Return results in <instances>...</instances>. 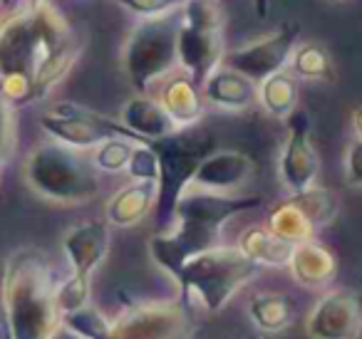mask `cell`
Listing matches in <instances>:
<instances>
[{
  "label": "cell",
  "instance_id": "16",
  "mask_svg": "<svg viewBox=\"0 0 362 339\" xmlns=\"http://www.w3.org/2000/svg\"><path fill=\"white\" fill-rule=\"evenodd\" d=\"M286 270H291L293 280L303 287H325L335 280L337 260L325 245L313 238L293 245Z\"/></svg>",
  "mask_w": 362,
  "mask_h": 339
},
{
  "label": "cell",
  "instance_id": "35",
  "mask_svg": "<svg viewBox=\"0 0 362 339\" xmlns=\"http://www.w3.org/2000/svg\"><path fill=\"white\" fill-rule=\"evenodd\" d=\"M352 131H355V139H362V107L352 112Z\"/></svg>",
  "mask_w": 362,
  "mask_h": 339
},
{
  "label": "cell",
  "instance_id": "12",
  "mask_svg": "<svg viewBox=\"0 0 362 339\" xmlns=\"http://www.w3.org/2000/svg\"><path fill=\"white\" fill-rule=\"evenodd\" d=\"M310 339H362V297L355 290H330L305 317Z\"/></svg>",
  "mask_w": 362,
  "mask_h": 339
},
{
  "label": "cell",
  "instance_id": "32",
  "mask_svg": "<svg viewBox=\"0 0 362 339\" xmlns=\"http://www.w3.org/2000/svg\"><path fill=\"white\" fill-rule=\"evenodd\" d=\"M345 184L362 189V139H352L345 149Z\"/></svg>",
  "mask_w": 362,
  "mask_h": 339
},
{
  "label": "cell",
  "instance_id": "23",
  "mask_svg": "<svg viewBox=\"0 0 362 339\" xmlns=\"http://www.w3.org/2000/svg\"><path fill=\"white\" fill-rule=\"evenodd\" d=\"M258 105L276 119H288L298 109V80L288 70L276 72L258 85Z\"/></svg>",
  "mask_w": 362,
  "mask_h": 339
},
{
  "label": "cell",
  "instance_id": "42",
  "mask_svg": "<svg viewBox=\"0 0 362 339\" xmlns=\"http://www.w3.org/2000/svg\"><path fill=\"white\" fill-rule=\"evenodd\" d=\"M0 166H3V164H0Z\"/></svg>",
  "mask_w": 362,
  "mask_h": 339
},
{
  "label": "cell",
  "instance_id": "17",
  "mask_svg": "<svg viewBox=\"0 0 362 339\" xmlns=\"http://www.w3.org/2000/svg\"><path fill=\"white\" fill-rule=\"evenodd\" d=\"M202 87L187 75H174L164 82L159 92V105L164 107V112L171 117V121L176 124V129H184V126H194L202 121L204 117V97Z\"/></svg>",
  "mask_w": 362,
  "mask_h": 339
},
{
  "label": "cell",
  "instance_id": "18",
  "mask_svg": "<svg viewBox=\"0 0 362 339\" xmlns=\"http://www.w3.org/2000/svg\"><path fill=\"white\" fill-rule=\"evenodd\" d=\"M156 208V184L151 181H132L107 201V225L132 228L141 223Z\"/></svg>",
  "mask_w": 362,
  "mask_h": 339
},
{
  "label": "cell",
  "instance_id": "11",
  "mask_svg": "<svg viewBox=\"0 0 362 339\" xmlns=\"http://www.w3.org/2000/svg\"><path fill=\"white\" fill-rule=\"evenodd\" d=\"M288 134L283 141L281 159H278V179L283 189L291 196L317 186V171H320V156L313 146V129L308 112L296 109L286 119Z\"/></svg>",
  "mask_w": 362,
  "mask_h": 339
},
{
  "label": "cell",
  "instance_id": "38",
  "mask_svg": "<svg viewBox=\"0 0 362 339\" xmlns=\"http://www.w3.org/2000/svg\"><path fill=\"white\" fill-rule=\"evenodd\" d=\"M3 3H6V8H8V11H18V8H21V3H23V0H3Z\"/></svg>",
  "mask_w": 362,
  "mask_h": 339
},
{
  "label": "cell",
  "instance_id": "31",
  "mask_svg": "<svg viewBox=\"0 0 362 339\" xmlns=\"http://www.w3.org/2000/svg\"><path fill=\"white\" fill-rule=\"evenodd\" d=\"M122 8L136 13L144 20H154V18H164L171 13H179L187 0H115Z\"/></svg>",
  "mask_w": 362,
  "mask_h": 339
},
{
  "label": "cell",
  "instance_id": "10",
  "mask_svg": "<svg viewBox=\"0 0 362 339\" xmlns=\"http://www.w3.org/2000/svg\"><path fill=\"white\" fill-rule=\"evenodd\" d=\"M298 32H300L298 23H283L278 30H273L263 40L248 42L238 50L226 52L221 57V65L241 72L243 77L261 85L276 72L288 70V62H291V55L298 45Z\"/></svg>",
  "mask_w": 362,
  "mask_h": 339
},
{
  "label": "cell",
  "instance_id": "13",
  "mask_svg": "<svg viewBox=\"0 0 362 339\" xmlns=\"http://www.w3.org/2000/svg\"><path fill=\"white\" fill-rule=\"evenodd\" d=\"M110 225L107 220H87V223H77L62 238V253L70 265L72 275L80 278H90L102 268L110 253Z\"/></svg>",
  "mask_w": 362,
  "mask_h": 339
},
{
  "label": "cell",
  "instance_id": "19",
  "mask_svg": "<svg viewBox=\"0 0 362 339\" xmlns=\"http://www.w3.org/2000/svg\"><path fill=\"white\" fill-rule=\"evenodd\" d=\"M122 124L136 134L141 141H156L161 136L176 131V124L171 121V117L164 112V107L159 105V100H151L146 95H136L122 107Z\"/></svg>",
  "mask_w": 362,
  "mask_h": 339
},
{
  "label": "cell",
  "instance_id": "41",
  "mask_svg": "<svg viewBox=\"0 0 362 339\" xmlns=\"http://www.w3.org/2000/svg\"><path fill=\"white\" fill-rule=\"evenodd\" d=\"M360 285H362V278H360Z\"/></svg>",
  "mask_w": 362,
  "mask_h": 339
},
{
  "label": "cell",
  "instance_id": "34",
  "mask_svg": "<svg viewBox=\"0 0 362 339\" xmlns=\"http://www.w3.org/2000/svg\"><path fill=\"white\" fill-rule=\"evenodd\" d=\"M0 339H16L13 337L11 314H8V307H6V297H3V287H0Z\"/></svg>",
  "mask_w": 362,
  "mask_h": 339
},
{
  "label": "cell",
  "instance_id": "9",
  "mask_svg": "<svg viewBox=\"0 0 362 339\" xmlns=\"http://www.w3.org/2000/svg\"><path fill=\"white\" fill-rule=\"evenodd\" d=\"M40 126L47 131L52 141L62 146H70L77 151H92L107 139H132L136 144H146L136 134H132L122 121L110 119V117L100 114L95 109H87L75 102H60V105L50 107L45 114L40 117Z\"/></svg>",
  "mask_w": 362,
  "mask_h": 339
},
{
  "label": "cell",
  "instance_id": "1",
  "mask_svg": "<svg viewBox=\"0 0 362 339\" xmlns=\"http://www.w3.org/2000/svg\"><path fill=\"white\" fill-rule=\"evenodd\" d=\"M263 206L261 196L214 194L189 186L174 208V220L166 230L149 238V255L159 270L179 280L181 270L194 255L221 245V228L238 213Z\"/></svg>",
  "mask_w": 362,
  "mask_h": 339
},
{
  "label": "cell",
  "instance_id": "8",
  "mask_svg": "<svg viewBox=\"0 0 362 339\" xmlns=\"http://www.w3.org/2000/svg\"><path fill=\"white\" fill-rule=\"evenodd\" d=\"M194 334L197 324L181 299H141L127 304L100 339H194Z\"/></svg>",
  "mask_w": 362,
  "mask_h": 339
},
{
  "label": "cell",
  "instance_id": "29",
  "mask_svg": "<svg viewBox=\"0 0 362 339\" xmlns=\"http://www.w3.org/2000/svg\"><path fill=\"white\" fill-rule=\"evenodd\" d=\"M60 324L72 329L80 339H100L102 334L107 332V327H110V319H107L95 304H87L80 312H72V314H67V317H62Z\"/></svg>",
  "mask_w": 362,
  "mask_h": 339
},
{
  "label": "cell",
  "instance_id": "7",
  "mask_svg": "<svg viewBox=\"0 0 362 339\" xmlns=\"http://www.w3.org/2000/svg\"><path fill=\"white\" fill-rule=\"evenodd\" d=\"M179 13L154 20H141L129 32L122 50L127 80L139 95H144L156 80L166 77L179 65Z\"/></svg>",
  "mask_w": 362,
  "mask_h": 339
},
{
  "label": "cell",
  "instance_id": "21",
  "mask_svg": "<svg viewBox=\"0 0 362 339\" xmlns=\"http://www.w3.org/2000/svg\"><path fill=\"white\" fill-rule=\"evenodd\" d=\"M248 317L261 332L278 334L286 332L296 319V304L283 292H261L253 295L248 302Z\"/></svg>",
  "mask_w": 362,
  "mask_h": 339
},
{
  "label": "cell",
  "instance_id": "39",
  "mask_svg": "<svg viewBox=\"0 0 362 339\" xmlns=\"http://www.w3.org/2000/svg\"><path fill=\"white\" fill-rule=\"evenodd\" d=\"M330 3H342V0H330Z\"/></svg>",
  "mask_w": 362,
  "mask_h": 339
},
{
  "label": "cell",
  "instance_id": "3",
  "mask_svg": "<svg viewBox=\"0 0 362 339\" xmlns=\"http://www.w3.org/2000/svg\"><path fill=\"white\" fill-rule=\"evenodd\" d=\"M258 265L251 263L236 245H216L211 250L194 255L181 270L176 287L181 292V302L194 304L204 312L223 309L248 280L258 273Z\"/></svg>",
  "mask_w": 362,
  "mask_h": 339
},
{
  "label": "cell",
  "instance_id": "24",
  "mask_svg": "<svg viewBox=\"0 0 362 339\" xmlns=\"http://www.w3.org/2000/svg\"><path fill=\"white\" fill-rule=\"evenodd\" d=\"M288 72L296 80H308V82H335V65L332 57L327 52V47H322L320 42H303L296 45L288 62Z\"/></svg>",
  "mask_w": 362,
  "mask_h": 339
},
{
  "label": "cell",
  "instance_id": "25",
  "mask_svg": "<svg viewBox=\"0 0 362 339\" xmlns=\"http://www.w3.org/2000/svg\"><path fill=\"white\" fill-rule=\"evenodd\" d=\"M80 55V45H67L62 50H55L35 67L33 72V92H35V102L45 100L57 85L67 77V72L72 70V65L77 62Z\"/></svg>",
  "mask_w": 362,
  "mask_h": 339
},
{
  "label": "cell",
  "instance_id": "20",
  "mask_svg": "<svg viewBox=\"0 0 362 339\" xmlns=\"http://www.w3.org/2000/svg\"><path fill=\"white\" fill-rule=\"evenodd\" d=\"M236 248L258 268H288L293 253V243L278 238L266 225H248L238 235Z\"/></svg>",
  "mask_w": 362,
  "mask_h": 339
},
{
  "label": "cell",
  "instance_id": "28",
  "mask_svg": "<svg viewBox=\"0 0 362 339\" xmlns=\"http://www.w3.org/2000/svg\"><path fill=\"white\" fill-rule=\"evenodd\" d=\"M55 302H57V314H60V319L72 312L85 309L87 304H92V280L70 273L62 282H57Z\"/></svg>",
  "mask_w": 362,
  "mask_h": 339
},
{
  "label": "cell",
  "instance_id": "27",
  "mask_svg": "<svg viewBox=\"0 0 362 339\" xmlns=\"http://www.w3.org/2000/svg\"><path fill=\"white\" fill-rule=\"evenodd\" d=\"M134 146L136 141L115 136V139L102 141L97 149H92L90 159L100 174H122V171H127V164H129Z\"/></svg>",
  "mask_w": 362,
  "mask_h": 339
},
{
  "label": "cell",
  "instance_id": "33",
  "mask_svg": "<svg viewBox=\"0 0 362 339\" xmlns=\"http://www.w3.org/2000/svg\"><path fill=\"white\" fill-rule=\"evenodd\" d=\"M13 151V107L0 97V164H6Z\"/></svg>",
  "mask_w": 362,
  "mask_h": 339
},
{
  "label": "cell",
  "instance_id": "2",
  "mask_svg": "<svg viewBox=\"0 0 362 339\" xmlns=\"http://www.w3.org/2000/svg\"><path fill=\"white\" fill-rule=\"evenodd\" d=\"M0 287L16 339H52L60 327L57 282L47 258L35 248H21L0 268Z\"/></svg>",
  "mask_w": 362,
  "mask_h": 339
},
{
  "label": "cell",
  "instance_id": "30",
  "mask_svg": "<svg viewBox=\"0 0 362 339\" xmlns=\"http://www.w3.org/2000/svg\"><path fill=\"white\" fill-rule=\"evenodd\" d=\"M127 174L132 181H159V159H156L151 144H136L132 151V159L127 164Z\"/></svg>",
  "mask_w": 362,
  "mask_h": 339
},
{
  "label": "cell",
  "instance_id": "36",
  "mask_svg": "<svg viewBox=\"0 0 362 339\" xmlns=\"http://www.w3.org/2000/svg\"><path fill=\"white\" fill-rule=\"evenodd\" d=\"M52 339H80V337H77L72 329H67V327H62V324H60V327H57V332L52 334Z\"/></svg>",
  "mask_w": 362,
  "mask_h": 339
},
{
  "label": "cell",
  "instance_id": "37",
  "mask_svg": "<svg viewBox=\"0 0 362 339\" xmlns=\"http://www.w3.org/2000/svg\"><path fill=\"white\" fill-rule=\"evenodd\" d=\"M253 6H256L258 18H266L268 16V0H253Z\"/></svg>",
  "mask_w": 362,
  "mask_h": 339
},
{
  "label": "cell",
  "instance_id": "26",
  "mask_svg": "<svg viewBox=\"0 0 362 339\" xmlns=\"http://www.w3.org/2000/svg\"><path fill=\"white\" fill-rule=\"evenodd\" d=\"M298 206L303 208V213L310 218V223L315 225L317 230L330 225L335 220L337 210H340V203H337V196L332 194L330 189H322V186H313V189L303 191L298 196H291Z\"/></svg>",
  "mask_w": 362,
  "mask_h": 339
},
{
  "label": "cell",
  "instance_id": "5",
  "mask_svg": "<svg viewBox=\"0 0 362 339\" xmlns=\"http://www.w3.org/2000/svg\"><path fill=\"white\" fill-rule=\"evenodd\" d=\"M159 159V181H156V220L166 230L174 220V208L181 194L192 186L199 166L216 151V136L202 124L184 126L171 134L149 141Z\"/></svg>",
  "mask_w": 362,
  "mask_h": 339
},
{
  "label": "cell",
  "instance_id": "40",
  "mask_svg": "<svg viewBox=\"0 0 362 339\" xmlns=\"http://www.w3.org/2000/svg\"><path fill=\"white\" fill-rule=\"evenodd\" d=\"M233 339H241V337H233Z\"/></svg>",
  "mask_w": 362,
  "mask_h": 339
},
{
  "label": "cell",
  "instance_id": "4",
  "mask_svg": "<svg viewBox=\"0 0 362 339\" xmlns=\"http://www.w3.org/2000/svg\"><path fill=\"white\" fill-rule=\"evenodd\" d=\"M25 181L40 198L62 206L87 203L100 194V171L85 151L57 141L40 144L28 154L23 166Z\"/></svg>",
  "mask_w": 362,
  "mask_h": 339
},
{
  "label": "cell",
  "instance_id": "14",
  "mask_svg": "<svg viewBox=\"0 0 362 339\" xmlns=\"http://www.w3.org/2000/svg\"><path fill=\"white\" fill-rule=\"evenodd\" d=\"M251 176H253L251 156L233 149H216L199 166L192 186L204 191H214V194H233Z\"/></svg>",
  "mask_w": 362,
  "mask_h": 339
},
{
  "label": "cell",
  "instance_id": "15",
  "mask_svg": "<svg viewBox=\"0 0 362 339\" xmlns=\"http://www.w3.org/2000/svg\"><path fill=\"white\" fill-rule=\"evenodd\" d=\"M202 97L211 107L223 112H246L258 102V85L243 77L241 72L228 70L218 62V67L204 80Z\"/></svg>",
  "mask_w": 362,
  "mask_h": 339
},
{
  "label": "cell",
  "instance_id": "6",
  "mask_svg": "<svg viewBox=\"0 0 362 339\" xmlns=\"http://www.w3.org/2000/svg\"><path fill=\"white\" fill-rule=\"evenodd\" d=\"M226 16L218 0H187L179 11V65L199 87L218 67Z\"/></svg>",
  "mask_w": 362,
  "mask_h": 339
},
{
  "label": "cell",
  "instance_id": "22",
  "mask_svg": "<svg viewBox=\"0 0 362 339\" xmlns=\"http://www.w3.org/2000/svg\"><path fill=\"white\" fill-rule=\"evenodd\" d=\"M263 225H266L271 233H276L278 238L288 240V243H293V245L305 243V240H313L317 235V228L310 223V218L303 213V208L291 196H288L286 201H281V203L273 206Z\"/></svg>",
  "mask_w": 362,
  "mask_h": 339
}]
</instances>
